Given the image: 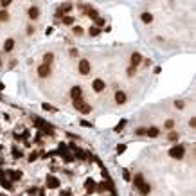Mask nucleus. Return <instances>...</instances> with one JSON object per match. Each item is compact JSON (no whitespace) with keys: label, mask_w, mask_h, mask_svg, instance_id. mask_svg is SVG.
<instances>
[{"label":"nucleus","mask_w":196,"mask_h":196,"mask_svg":"<svg viewBox=\"0 0 196 196\" xmlns=\"http://www.w3.org/2000/svg\"><path fill=\"white\" fill-rule=\"evenodd\" d=\"M72 32H74L76 36H81V34H83V29H81V27H74V29H72Z\"/></svg>","instance_id":"30"},{"label":"nucleus","mask_w":196,"mask_h":196,"mask_svg":"<svg viewBox=\"0 0 196 196\" xmlns=\"http://www.w3.org/2000/svg\"><path fill=\"white\" fill-rule=\"evenodd\" d=\"M101 25H104V20H103V18H99V16H97V18H95V27H97V29H99V27H101Z\"/></svg>","instance_id":"29"},{"label":"nucleus","mask_w":196,"mask_h":196,"mask_svg":"<svg viewBox=\"0 0 196 196\" xmlns=\"http://www.w3.org/2000/svg\"><path fill=\"white\" fill-rule=\"evenodd\" d=\"M79 112H81V113H90V112H92V106L85 103V104H83V106L79 108Z\"/></svg>","instance_id":"21"},{"label":"nucleus","mask_w":196,"mask_h":196,"mask_svg":"<svg viewBox=\"0 0 196 196\" xmlns=\"http://www.w3.org/2000/svg\"><path fill=\"white\" fill-rule=\"evenodd\" d=\"M13 49H14V40H13V38H7V40L4 41V50H5V52H11Z\"/></svg>","instance_id":"13"},{"label":"nucleus","mask_w":196,"mask_h":196,"mask_svg":"<svg viewBox=\"0 0 196 196\" xmlns=\"http://www.w3.org/2000/svg\"><path fill=\"white\" fill-rule=\"evenodd\" d=\"M124 151H126V146H124V144H119V146H117V153L121 155V153H124Z\"/></svg>","instance_id":"34"},{"label":"nucleus","mask_w":196,"mask_h":196,"mask_svg":"<svg viewBox=\"0 0 196 196\" xmlns=\"http://www.w3.org/2000/svg\"><path fill=\"white\" fill-rule=\"evenodd\" d=\"M61 157H63V160L65 162H74V157L68 153V151H65V153H61Z\"/></svg>","instance_id":"22"},{"label":"nucleus","mask_w":196,"mask_h":196,"mask_svg":"<svg viewBox=\"0 0 196 196\" xmlns=\"http://www.w3.org/2000/svg\"><path fill=\"white\" fill-rule=\"evenodd\" d=\"M7 20H9V13L2 9V11H0V22H7Z\"/></svg>","instance_id":"24"},{"label":"nucleus","mask_w":196,"mask_h":196,"mask_svg":"<svg viewBox=\"0 0 196 196\" xmlns=\"http://www.w3.org/2000/svg\"><path fill=\"white\" fill-rule=\"evenodd\" d=\"M0 67H2V61H0Z\"/></svg>","instance_id":"45"},{"label":"nucleus","mask_w":196,"mask_h":196,"mask_svg":"<svg viewBox=\"0 0 196 196\" xmlns=\"http://www.w3.org/2000/svg\"><path fill=\"white\" fill-rule=\"evenodd\" d=\"M63 23H65V25H72V23H74V18L67 14V16H63Z\"/></svg>","instance_id":"25"},{"label":"nucleus","mask_w":196,"mask_h":196,"mask_svg":"<svg viewBox=\"0 0 196 196\" xmlns=\"http://www.w3.org/2000/svg\"><path fill=\"white\" fill-rule=\"evenodd\" d=\"M43 61H45V65H49V67H50V63L54 61V54H52V52H47V54L43 56Z\"/></svg>","instance_id":"17"},{"label":"nucleus","mask_w":196,"mask_h":196,"mask_svg":"<svg viewBox=\"0 0 196 196\" xmlns=\"http://www.w3.org/2000/svg\"><path fill=\"white\" fill-rule=\"evenodd\" d=\"M140 20H142L144 23H151V22H153V14H151V13H142V14H140Z\"/></svg>","instance_id":"15"},{"label":"nucleus","mask_w":196,"mask_h":196,"mask_svg":"<svg viewBox=\"0 0 196 196\" xmlns=\"http://www.w3.org/2000/svg\"><path fill=\"white\" fill-rule=\"evenodd\" d=\"M36 193H38V189H34V187H31V189H29V194H31V196H34Z\"/></svg>","instance_id":"39"},{"label":"nucleus","mask_w":196,"mask_h":196,"mask_svg":"<svg viewBox=\"0 0 196 196\" xmlns=\"http://www.w3.org/2000/svg\"><path fill=\"white\" fill-rule=\"evenodd\" d=\"M70 95H72L74 101H76V99H81V95H83V88H81V86H72V88H70Z\"/></svg>","instance_id":"6"},{"label":"nucleus","mask_w":196,"mask_h":196,"mask_svg":"<svg viewBox=\"0 0 196 196\" xmlns=\"http://www.w3.org/2000/svg\"><path fill=\"white\" fill-rule=\"evenodd\" d=\"M139 191H140V193H142V194H149V193H151V185H149V184H146V182H144V184H142V185H140V187H139Z\"/></svg>","instance_id":"16"},{"label":"nucleus","mask_w":196,"mask_h":196,"mask_svg":"<svg viewBox=\"0 0 196 196\" xmlns=\"http://www.w3.org/2000/svg\"><path fill=\"white\" fill-rule=\"evenodd\" d=\"M43 110H47V112H56V108L50 106V104H43Z\"/></svg>","instance_id":"35"},{"label":"nucleus","mask_w":196,"mask_h":196,"mask_svg":"<svg viewBox=\"0 0 196 196\" xmlns=\"http://www.w3.org/2000/svg\"><path fill=\"white\" fill-rule=\"evenodd\" d=\"M0 184H2V187H4V189H9V191H13V184H11L9 180H4V178H2V180H0Z\"/></svg>","instance_id":"20"},{"label":"nucleus","mask_w":196,"mask_h":196,"mask_svg":"<svg viewBox=\"0 0 196 196\" xmlns=\"http://www.w3.org/2000/svg\"><path fill=\"white\" fill-rule=\"evenodd\" d=\"M7 176H9L13 182H18V180H22L23 173H22V171H11V169H9V171H7Z\"/></svg>","instance_id":"9"},{"label":"nucleus","mask_w":196,"mask_h":196,"mask_svg":"<svg viewBox=\"0 0 196 196\" xmlns=\"http://www.w3.org/2000/svg\"><path fill=\"white\" fill-rule=\"evenodd\" d=\"M146 135H149V137H153V139H155V137H158V135H160V130H158L157 126H151V128L146 131Z\"/></svg>","instance_id":"14"},{"label":"nucleus","mask_w":196,"mask_h":196,"mask_svg":"<svg viewBox=\"0 0 196 196\" xmlns=\"http://www.w3.org/2000/svg\"><path fill=\"white\" fill-rule=\"evenodd\" d=\"M142 63V56H140V52H133L131 54V67L135 68V67H139Z\"/></svg>","instance_id":"8"},{"label":"nucleus","mask_w":196,"mask_h":196,"mask_svg":"<svg viewBox=\"0 0 196 196\" xmlns=\"http://www.w3.org/2000/svg\"><path fill=\"white\" fill-rule=\"evenodd\" d=\"M27 14H29V18H31V20H36V18L40 16V9H38L36 5H31V7H29V11H27Z\"/></svg>","instance_id":"10"},{"label":"nucleus","mask_w":196,"mask_h":196,"mask_svg":"<svg viewBox=\"0 0 196 196\" xmlns=\"http://www.w3.org/2000/svg\"><path fill=\"white\" fill-rule=\"evenodd\" d=\"M173 126H175V121H171V119H169V121H166V128H167V130H171Z\"/></svg>","instance_id":"36"},{"label":"nucleus","mask_w":196,"mask_h":196,"mask_svg":"<svg viewBox=\"0 0 196 196\" xmlns=\"http://www.w3.org/2000/svg\"><path fill=\"white\" fill-rule=\"evenodd\" d=\"M189 126H191V128H196V117H193V119L189 121Z\"/></svg>","instance_id":"38"},{"label":"nucleus","mask_w":196,"mask_h":196,"mask_svg":"<svg viewBox=\"0 0 196 196\" xmlns=\"http://www.w3.org/2000/svg\"><path fill=\"white\" fill-rule=\"evenodd\" d=\"M47 187L49 189H58L59 187V180L56 176H47Z\"/></svg>","instance_id":"7"},{"label":"nucleus","mask_w":196,"mask_h":196,"mask_svg":"<svg viewBox=\"0 0 196 196\" xmlns=\"http://www.w3.org/2000/svg\"><path fill=\"white\" fill-rule=\"evenodd\" d=\"M22 155H23V153H22V151L14 146V148H13V157H14V158H22Z\"/></svg>","instance_id":"26"},{"label":"nucleus","mask_w":196,"mask_h":196,"mask_svg":"<svg viewBox=\"0 0 196 196\" xmlns=\"http://www.w3.org/2000/svg\"><path fill=\"white\" fill-rule=\"evenodd\" d=\"M11 4H13V2H11V0H2V2H0V7H2V9H4V11H7V7H9V5H11Z\"/></svg>","instance_id":"27"},{"label":"nucleus","mask_w":196,"mask_h":196,"mask_svg":"<svg viewBox=\"0 0 196 196\" xmlns=\"http://www.w3.org/2000/svg\"><path fill=\"white\" fill-rule=\"evenodd\" d=\"M133 74H135V68H133V67H130V68H128V76H133Z\"/></svg>","instance_id":"40"},{"label":"nucleus","mask_w":196,"mask_h":196,"mask_svg":"<svg viewBox=\"0 0 196 196\" xmlns=\"http://www.w3.org/2000/svg\"><path fill=\"white\" fill-rule=\"evenodd\" d=\"M2 176H4V173H2V169H0V180H2Z\"/></svg>","instance_id":"43"},{"label":"nucleus","mask_w":196,"mask_h":196,"mask_svg":"<svg viewBox=\"0 0 196 196\" xmlns=\"http://www.w3.org/2000/svg\"><path fill=\"white\" fill-rule=\"evenodd\" d=\"M0 196H5V194H0Z\"/></svg>","instance_id":"46"},{"label":"nucleus","mask_w":196,"mask_h":196,"mask_svg":"<svg viewBox=\"0 0 196 196\" xmlns=\"http://www.w3.org/2000/svg\"><path fill=\"white\" fill-rule=\"evenodd\" d=\"M81 7H83V11H85L88 16H92V20H95V18H97V11H95L94 7H90V5H81Z\"/></svg>","instance_id":"12"},{"label":"nucleus","mask_w":196,"mask_h":196,"mask_svg":"<svg viewBox=\"0 0 196 196\" xmlns=\"http://www.w3.org/2000/svg\"><path fill=\"white\" fill-rule=\"evenodd\" d=\"M85 187H86V194H92V193H95V191H97V184H95L92 178H86Z\"/></svg>","instance_id":"5"},{"label":"nucleus","mask_w":196,"mask_h":196,"mask_svg":"<svg viewBox=\"0 0 196 196\" xmlns=\"http://www.w3.org/2000/svg\"><path fill=\"white\" fill-rule=\"evenodd\" d=\"M176 137H178V135H176V133H175V131H173V133H171V135H169V139H171V140H176Z\"/></svg>","instance_id":"41"},{"label":"nucleus","mask_w":196,"mask_h":196,"mask_svg":"<svg viewBox=\"0 0 196 196\" xmlns=\"http://www.w3.org/2000/svg\"><path fill=\"white\" fill-rule=\"evenodd\" d=\"M115 103H117V104H124V103H126V94H124L122 90H117V92H115Z\"/></svg>","instance_id":"11"},{"label":"nucleus","mask_w":196,"mask_h":196,"mask_svg":"<svg viewBox=\"0 0 196 196\" xmlns=\"http://www.w3.org/2000/svg\"><path fill=\"white\" fill-rule=\"evenodd\" d=\"M122 178H124V180H130V173H128V169H122Z\"/></svg>","instance_id":"37"},{"label":"nucleus","mask_w":196,"mask_h":196,"mask_svg":"<svg viewBox=\"0 0 196 196\" xmlns=\"http://www.w3.org/2000/svg\"><path fill=\"white\" fill-rule=\"evenodd\" d=\"M184 106H185V104H184V101H180V99H178V101H175V108H178V110H182Z\"/></svg>","instance_id":"31"},{"label":"nucleus","mask_w":196,"mask_h":196,"mask_svg":"<svg viewBox=\"0 0 196 196\" xmlns=\"http://www.w3.org/2000/svg\"><path fill=\"white\" fill-rule=\"evenodd\" d=\"M133 184H135V187L139 189V187L144 184V176H142V175H135V180H133Z\"/></svg>","instance_id":"18"},{"label":"nucleus","mask_w":196,"mask_h":196,"mask_svg":"<svg viewBox=\"0 0 196 196\" xmlns=\"http://www.w3.org/2000/svg\"><path fill=\"white\" fill-rule=\"evenodd\" d=\"M70 194H72L70 191H63V193H61V196H70Z\"/></svg>","instance_id":"42"},{"label":"nucleus","mask_w":196,"mask_h":196,"mask_svg":"<svg viewBox=\"0 0 196 196\" xmlns=\"http://www.w3.org/2000/svg\"><path fill=\"white\" fill-rule=\"evenodd\" d=\"M88 34H90V36H99V34H101V29H97L95 25H92V27L88 29Z\"/></svg>","instance_id":"19"},{"label":"nucleus","mask_w":196,"mask_h":196,"mask_svg":"<svg viewBox=\"0 0 196 196\" xmlns=\"http://www.w3.org/2000/svg\"><path fill=\"white\" fill-rule=\"evenodd\" d=\"M83 104H85V103H83L81 99H76V101H74V108H76V110H79V108H81Z\"/></svg>","instance_id":"28"},{"label":"nucleus","mask_w":196,"mask_h":196,"mask_svg":"<svg viewBox=\"0 0 196 196\" xmlns=\"http://www.w3.org/2000/svg\"><path fill=\"white\" fill-rule=\"evenodd\" d=\"M36 158H38V151H32V153L29 155V162H34Z\"/></svg>","instance_id":"32"},{"label":"nucleus","mask_w":196,"mask_h":196,"mask_svg":"<svg viewBox=\"0 0 196 196\" xmlns=\"http://www.w3.org/2000/svg\"><path fill=\"white\" fill-rule=\"evenodd\" d=\"M77 70H79V74H83V76L90 74V61H88V59H79Z\"/></svg>","instance_id":"2"},{"label":"nucleus","mask_w":196,"mask_h":196,"mask_svg":"<svg viewBox=\"0 0 196 196\" xmlns=\"http://www.w3.org/2000/svg\"><path fill=\"white\" fill-rule=\"evenodd\" d=\"M92 88H94V92L101 94V92H104V88H106V83H104L103 79H94V81H92Z\"/></svg>","instance_id":"3"},{"label":"nucleus","mask_w":196,"mask_h":196,"mask_svg":"<svg viewBox=\"0 0 196 196\" xmlns=\"http://www.w3.org/2000/svg\"><path fill=\"white\" fill-rule=\"evenodd\" d=\"M184 155H185V148H184L182 144H176V146H173V148L169 149V157L175 158V160L184 158Z\"/></svg>","instance_id":"1"},{"label":"nucleus","mask_w":196,"mask_h":196,"mask_svg":"<svg viewBox=\"0 0 196 196\" xmlns=\"http://www.w3.org/2000/svg\"><path fill=\"white\" fill-rule=\"evenodd\" d=\"M38 76H40V77H49V76H50V67L45 65V63H41V65L38 67Z\"/></svg>","instance_id":"4"},{"label":"nucleus","mask_w":196,"mask_h":196,"mask_svg":"<svg viewBox=\"0 0 196 196\" xmlns=\"http://www.w3.org/2000/svg\"><path fill=\"white\" fill-rule=\"evenodd\" d=\"M0 151H2V146H0Z\"/></svg>","instance_id":"44"},{"label":"nucleus","mask_w":196,"mask_h":196,"mask_svg":"<svg viewBox=\"0 0 196 196\" xmlns=\"http://www.w3.org/2000/svg\"><path fill=\"white\" fill-rule=\"evenodd\" d=\"M146 131H148L146 128H137V130H135V133H137V135H146Z\"/></svg>","instance_id":"33"},{"label":"nucleus","mask_w":196,"mask_h":196,"mask_svg":"<svg viewBox=\"0 0 196 196\" xmlns=\"http://www.w3.org/2000/svg\"><path fill=\"white\" fill-rule=\"evenodd\" d=\"M124 126H126V121H124V119H122V121H121V122H119V124H117V126H115V128H113V131H115V133H119V131H121V130H122V128H124Z\"/></svg>","instance_id":"23"}]
</instances>
